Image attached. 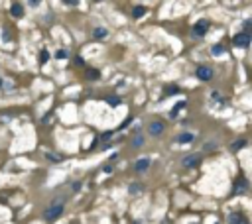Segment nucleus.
Masks as SVG:
<instances>
[{"mask_svg":"<svg viewBox=\"0 0 252 224\" xmlns=\"http://www.w3.org/2000/svg\"><path fill=\"white\" fill-rule=\"evenodd\" d=\"M63 208H65V200H63V199H55L53 203L46 208L43 218H46V220H57L59 216L63 214Z\"/></svg>","mask_w":252,"mask_h":224,"instance_id":"obj_1","label":"nucleus"},{"mask_svg":"<svg viewBox=\"0 0 252 224\" xmlns=\"http://www.w3.org/2000/svg\"><path fill=\"white\" fill-rule=\"evenodd\" d=\"M164 130H166V124L162 122V120H154V122H150V126H148V134H150L152 138L162 136V134H164Z\"/></svg>","mask_w":252,"mask_h":224,"instance_id":"obj_2","label":"nucleus"},{"mask_svg":"<svg viewBox=\"0 0 252 224\" xmlns=\"http://www.w3.org/2000/svg\"><path fill=\"white\" fill-rule=\"evenodd\" d=\"M233 43H234L236 47H240V49H246L250 45V35L246 32H240V34H236L233 37Z\"/></svg>","mask_w":252,"mask_h":224,"instance_id":"obj_3","label":"nucleus"},{"mask_svg":"<svg viewBox=\"0 0 252 224\" xmlns=\"http://www.w3.org/2000/svg\"><path fill=\"white\" fill-rule=\"evenodd\" d=\"M199 163H201V157H199L197 153H189V155H185V157L181 159V165L185 169H193V167L199 165Z\"/></svg>","mask_w":252,"mask_h":224,"instance_id":"obj_4","label":"nucleus"},{"mask_svg":"<svg viewBox=\"0 0 252 224\" xmlns=\"http://www.w3.org/2000/svg\"><path fill=\"white\" fill-rule=\"evenodd\" d=\"M195 75H197V79H199V81H211V79H213V75H215V71L211 69V67H207V65H201V67H197Z\"/></svg>","mask_w":252,"mask_h":224,"instance_id":"obj_5","label":"nucleus"},{"mask_svg":"<svg viewBox=\"0 0 252 224\" xmlns=\"http://www.w3.org/2000/svg\"><path fill=\"white\" fill-rule=\"evenodd\" d=\"M207 29H209V22H207V20H199L197 24L193 26V29H191V32H193L195 37H203V35L207 34Z\"/></svg>","mask_w":252,"mask_h":224,"instance_id":"obj_6","label":"nucleus"},{"mask_svg":"<svg viewBox=\"0 0 252 224\" xmlns=\"http://www.w3.org/2000/svg\"><path fill=\"white\" fill-rule=\"evenodd\" d=\"M246 191H248V181L244 177H240L238 181H234V187H233L234 195H240V193H246Z\"/></svg>","mask_w":252,"mask_h":224,"instance_id":"obj_7","label":"nucleus"},{"mask_svg":"<svg viewBox=\"0 0 252 224\" xmlns=\"http://www.w3.org/2000/svg\"><path fill=\"white\" fill-rule=\"evenodd\" d=\"M148 167H150V159H148V157H142V159H138L134 163V171H136V173H144V171H148Z\"/></svg>","mask_w":252,"mask_h":224,"instance_id":"obj_8","label":"nucleus"},{"mask_svg":"<svg viewBox=\"0 0 252 224\" xmlns=\"http://www.w3.org/2000/svg\"><path fill=\"white\" fill-rule=\"evenodd\" d=\"M10 14H12L14 18H22V16H24V8H22V4L20 2H14L12 8H10Z\"/></svg>","mask_w":252,"mask_h":224,"instance_id":"obj_9","label":"nucleus"},{"mask_svg":"<svg viewBox=\"0 0 252 224\" xmlns=\"http://www.w3.org/2000/svg\"><path fill=\"white\" fill-rule=\"evenodd\" d=\"M146 12H148V8H146V6H136V8L132 10V18H136V20H138V18H142Z\"/></svg>","mask_w":252,"mask_h":224,"instance_id":"obj_10","label":"nucleus"},{"mask_svg":"<svg viewBox=\"0 0 252 224\" xmlns=\"http://www.w3.org/2000/svg\"><path fill=\"white\" fill-rule=\"evenodd\" d=\"M228 222H240V224H246L248 220L246 218H242V214H236V212H233V214H228V218H227Z\"/></svg>","mask_w":252,"mask_h":224,"instance_id":"obj_11","label":"nucleus"},{"mask_svg":"<svg viewBox=\"0 0 252 224\" xmlns=\"http://www.w3.org/2000/svg\"><path fill=\"white\" fill-rule=\"evenodd\" d=\"M193 134H187V132H185V134H181V136L179 138H177V141H179V144H191V141H193Z\"/></svg>","mask_w":252,"mask_h":224,"instance_id":"obj_12","label":"nucleus"},{"mask_svg":"<svg viewBox=\"0 0 252 224\" xmlns=\"http://www.w3.org/2000/svg\"><path fill=\"white\" fill-rule=\"evenodd\" d=\"M105 35H107V29L105 28H95V32H93L95 40H101V37H105Z\"/></svg>","mask_w":252,"mask_h":224,"instance_id":"obj_13","label":"nucleus"},{"mask_svg":"<svg viewBox=\"0 0 252 224\" xmlns=\"http://www.w3.org/2000/svg\"><path fill=\"white\" fill-rule=\"evenodd\" d=\"M99 77H101V73H99L97 69H89V71H87V79H89V81H97Z\"/></svg>","mask_w":252,"mask_h":224,"instance_id":"obj_14","label":"nucleus"},{"mask_svg":"<svg viewBox=\"0 0 252 224\" xmlns=\"http://www.w3.org/2000/svg\"><path fill=\"white\" fill-rule=\"evenodd\" d=\"M130 144H132V147H142V146H144V138H142V136H134Z\"/></svg>","mask_w":252,"mask_h":224,"instance_id":"obj_15","label":"nucleus"},{"mask_svg":"<svg viewBox=\"0 0 252 224\" xmlns=\"http://www.w3.org/2000/svg\"><path fill=\"white\" fill-rule=\"evenodd\" d=\"M244 146H246V140H238V141H234V144H231V149L236 152V149H242Z\"/></svg>","mask_w":252,"mask_h":224,"instance_id":"obj_16","label":"nucleus"},{"mask_svg":"<svg viewBox=\"0 0 252 224\" xmlns=\"http://www.w3.org/2000/svg\"><path fill=\"white\" fill-rule=\"evenodd\" d=\"M107 104H110V106H118V104H120V96H108Z\"/></svg>","mask_w":252,"mask_h":224,"instance_id":"obj_17","label":"nucleus"},{"mask_svg":"<svg viewBox=\"0 0 252 224\" xmlns=\"http://www.w3.org/2000/svg\"><path fill=\"white\" fill-rule=\"evenodd\" d=\"M142 189H144V187H142V185H140V183H132V185H130V189H128V191L132 193V195H136V193H140V191H142Z\"/></svg>","mask_w":252,"mask_h":224,"instance_id":"obj_18","label":"nucleus"},{"mask_svg":"<svg viewBox=\"0 0 252 224\" xmlns=\"http://www.w3.org/2000/svg\"><path fill=\"white\" fill-rule=\"evenodd\" d=\"M211 51H213V55H221V53H225V45H219L217 43V45L211 47Z\"/></svg>","mask_w":252,"mask_h":224,"instance_id":"obj_19","label":"nucleus"},{"mask_svg":"<svg viewBox=\"0 0 252 224\" xmlns=\"http://www.w3.org/2000/svg\"><path fill=\"white\" fill-rule=\"evenodd\" d=\"M181 108H185V102H179V104H175V108H173L172 112H169V116H172V118H175V116H177V112H179Z\"/></svg>","mask_w":252,"mask_h":224,"instance_id":"obj_20","label":"nucleus"},{"mask_svg":"<svg viewBox=\"0 0 252 224\" xmlns=\"http://www.w3.org/2000/svg\"><path fill=\"white\" fill-rule=\"evenodd\" d=\"M55 59H59V61H63V59H67V51L65 49H59L55 53Z\"/></svg>","mask_w":252,"mask_h":224,"instance_id":"obj_21","label":"nucleus"},{"mask_svg":"<svg viewBox=\"0 0 252 224\" xmlns=\"http://www.w3.org/2000/svg\"><path fill=\"white\" fill-rule=\"evenodd\" d=\"M47 59H49V53H47L46 49H41V53H40V63H46Z\"/></svg>","mask_w":252,"mask_h":224,"instance_id":"obj_22","label":"nucleus"},{"mask_svg":"<svg viewBox=\"0 0 252 224\" xmlns=\"http://www.w3.org/2000/svg\"><path fill=\"white\" fill-rule=\"evenodd\" d=\"M177 93H179V88H177L175 85H173V87H167V88H166V94H177Z\"/></svg>","mask_w":252,"mask_h":224,"instance_id":"obj_23","label":"nucleus"},{"mask_svg":"<svg viewBox=\"0 0 252 224\" xmlns=\"http://www.w3.org/2000/svg\"><path fill=\"white\" fill-rule=\"evenodd\" d=\"M75 65H79V67H83V65H85V59L81 57V55H77V57H75Z\"/></svg>","mask_w":252,"mask_h":224,"instance_id":"obj_24","label":"nucleus"},{"mask_svg":"<svg viewBox=\"0 0 252 224\" xmlns=\"http://www.w3.org/2000/svg\"><path fill=\"white\" fill-rule=\"evenodd\" d=\"M63 4H67V6H77L79 4V0H61Z\"/></svg>","mask_w":252,"mask_h":224,"instance_id":"obj_25","label":"nucleus"},{"mask_svg":"<svg viewBox=\"0 0 252 224\" xmlns=\"http://www.w3.org/2000/svg\"><path fill=\"white\" fill-rule=\"evenodd\" d=\"M215 146H217L215 141H209V144H205V152H209V149H215Z\"/></svg>","mask_w":252,"mask_h":224,"instance_id":"obj_26","label":"nucleus"},{"mask_svg":"<svg viewBox=\"0 0 252 224\" xmlns=\"http://www.w3.org/2000/svg\"><path fill=\"white\" fill-rule=\"evenodd\" d=\"M47 159H51V161H59L61 157H55V155H51V153H47Z\"/></svg>","mask_w":252,"mask_h":224,"instance_id":"obj_27","label":"nucleus"},{"mask_svg":"<svg viewBox=\"0 0 252 224\" xmlns=\"http://www.w3.org/2000/svg\"><path fill=\"white\" fill-rule=\"evenodd\" d=\"M102 171H105V173H110V171H112V165H105V167H102Z\"/></svg>","mask_w":252,"mask_h":224,"instance_id":"obj_28","label":"nucleus"},{"mask_svg":"<svg viewBox=\"0 0 252 224\" xmlns=\"http://www.w3.org/2000/svg\"><path fill=\"white\" fill-rule=\"evenodd\" d=\"M79 189H81V183H79V181L73 183V191H79Z\"/></svg>","mask_w":252,"mask_h":224,"instance_id":"obj_29","label":"nucleus"},{"mask_svg":"<svg viewBox=\"0 0 252 224\" xmlns=\"http://www.w3.org/2000/svg\"><path fill=\"white\" fill-rule=\"evenodd\" d=\"M28 2L32 4V6H38V4H40V0H28Z\"/></svg>","mask_w":252,"mask_h":224,"instance_id":"obj_30","label":"nucleus"},{"mask_svg":"<svg viewBox=\"0 0 252 224\" xmlns=\"http://www.w3.org/2000/svg\"><path fill=\"white\" fill-rule=\"evenodd\" d=\"M2 85H4V81H2V79H0V87H2Z\"/></svg>","mask_w":252,"mask_h":224,"instance_id":"obj_31","label":"nucleus"},{"mask_svg":"<svg viewBox=\"0 0 252 224\" xmlns=\"http://www.w3.org/2000/svg\"><path fill=\"white\" fill-rule=\"evenodd\" d=\"M95 2H102V0H95Z\"/></svg>","mask_w":252,"mask_h":224,"instance_id":"obj_32","label":"nucleus"}]
</instances>
